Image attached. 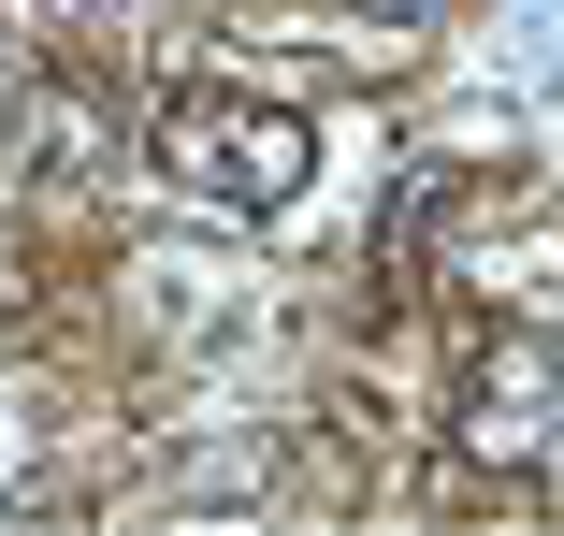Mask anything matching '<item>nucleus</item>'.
Instances as JSON below:
<instances>
[{
    "mask_svg": "<svg viewBox=\"0 0 564 536\" xmlns=\"http://www.w3.org/2000/svg\"><path fill=\"white\" fill-rule=\"evenodd\" d=\"M145 160L160 189L217 203V218H290V203L318 189V117L275 87H160V117H145Z\"/></svg>",
    "mask_w": 564,
    "mask_h": 536,
    "instance_id": "obj_1",
    "label": "nucleus"
},
{
    "mask_svg": "<svg viewBox=\"0 0 564 536\" xmlns=\"http://www.w3.org/2000/svg\"><path fill=\"white\" fill-rule=\"evenodd\" d=\"M448 450H464L478 479H535V464H564V334H550V319H492V334L464 349Z\"/></svg>",
    "mask_w": 564,
    "mask_h": 536,
    "instance_id": "obj_2",
    "label": "nucleus"
},
{
    "mask_svg": "<svg viewBox=\"0 0 564 536\" xmlns=\"http://www.w3.org/2000/svg\"><path fill=\"white\" fill-rule=\"evenodd\" d=\"M362 15H377V30H434V15H448V0H362Z\"/></svg>",
    "mask_w": 564,
    "mask_h": 536,
    "instance_id": "obj_3",
    "label": "nucleus"
},
{
    "mask_svg": "<svg viewBox=\"0 0 564 536\" xmlns=\"http://www.w3.org/2000/svg\"><path fill=\"white\" fill-rule=\"evenodd\" d=\"M0 73H15V58H0Z\"/></svg>",
    "mask_w": 564,
    "mask_h": 536,
    "instance_id": "obj_4",
    "label": "nucleus"
}]
</instances>
